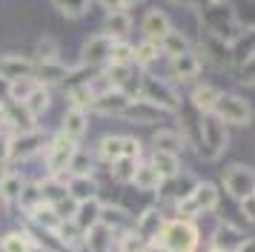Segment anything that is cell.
I'll return each mask as SVG.
<instances>
[{
	"label": "cell",
	"instance_id": "4dcf8cb0",
	"mask_svg": "<svg viewBox=\"0 0 255 252\" xmlns=\"http://www.w3.org/2000/svg\"><path fill=\"white\" fill-rule=\"evenodd\" d=\"M23 109H26V115H29L32 121H35L37 115H43L49 109V89H40V86H37V89L23 101Z\"/></svg>",
	"mask_w": 255,
	"mask_h": 252
},
{
	"label": "cell",
	"instance_id": "1f68e13d",
	"mask_svg": "<svg viewBox=\"0 0 255 252\" xmlns=\"http://www.w3.org/2000/svg\"><path fill=\"white\" fill-rule=\"evenodd\" d=\"M169 181H172L175 189H158V192H163L166 198H172L175 204H178V201H184V198H189L192 189H195V183H198L195 178H189V175H184L181 181H178V175H175V178H169Z\"/></svg>",
	"mask_w": 255,
	"mask_h": 252
},
{
	"label": "cell",
	"instance_id": "681fc988",
	"mask_svg": "<svg viewBox=\"0 0 255 252\" xmlns=\"http://www.w3.org/2000/svg\"><path fill=\"white\" fill-rule=\"evenodd\" d=\"M143 252H166V250H163L161 244H155V241H152L149 247H143Z\"/></svg>",
	"mask_w": 255,
	"mask_h": 252
},
{
	"label": "cell",
	"instance_id": "ab89813d",
	"mask_svg": "<svg viewBox=\"0 0 255 252\" xmlns=\"http://www.w3.org/2000/svg\"><path fill=\"white\" fill-rule=\"evenodd\" d=\"M55 6H58L60 14H66V17H83L86 9H89V0H52Z\"/></svg>",
	"mask_w": 255,
	"mask_h": 252
},
{
	"label": "cell",
	"instance_id": "f35d334b",
	"mask_svg": "<svg viewBox=\"0 0 255 252\" xmlns=\"http://www.w3.org/2000/svg\"><path fill=\"white\" fill-rule=\"evenodd\" d=\"M66 98H69V106H72V109H78V112H89V103H92L95 95L86 89V86H72Z\"/></svg>",
	"mask_w": 255,
	"mask_h": 252
},
{
	"label": "cell",
	"instance_id": "f546056e",
	"mask_svg": "<svg viewBox=\"0 0 255 252\" xmlns=\"http://www.w3.org/2000/svg\"><path fill=\"white\" fill-rule=\"evenodd\" d=\"M98 224L106 227L109 232H115V229L127 227L129 224V215L121 209V206H101V218H98Z\"/></svg>",
	"mask_w": 255,
	"mask_h": 252
},
{
	"label": "cell",
	"instance_id": "c3c4849f",
	"mask_svg": "<svg viewBox=\"0 0 255 252\" xmlns=\"http://www.w3.org/2000/svg\"><path fill=\"white\" fill-rule=\"evenodd\" d=\"M95 3H101V6H104V9H109V11L118 9V0H95Z\"/></svg>",
	"mask_w": 255,
	"mask_h": 252
},
{
	"label": "cell",
	"instance_id": "3957f363",
	"mask_svg": "<svg viewBox=\"0 0 255 252\" xmlns=\"http://www.w3.org/2000/svg\"><path fill=\"white\" fill-rule=\"evenodd\" d=\"M140 101L152 103L155 109L166 112H181V95H175V89L163 80L152 78V75H143L140 80Z\"/></svg>",
	"mask_w": 255,
	"mask_h": 252
},
{
	"label": "cell",
	"instance_id": "f5cc1de1",
	"mask_svg": "<svg viewBox=\"0 0 255 252\" xmlns=\"http://www.w3.org/2000/svg\"><path fill=\"white\" fill-rule=\"evenodd\" d=\"M209 252H230V250H221V247H212Z\"/></svg>",
	"mask_w": 255,
	"mask_h": 252
},
{
	"label": "cell",
	"instance_id": "603a6c76",
	"mask_svg": "<svg viewBox=\"0 0 255 252\" xmlns=\"http://www.w3.org/2000/svg\"><path fill=\"white\" fill-rule=\"evenodd\" d=\"M86 126H89V121H86V112L69 109V112L63 115V126H60V132H63L66 137H72V140H81L83 132H86Z\"/></svg>",
	"mask_w": 255,
	"mask_h": 252
},
{
	"label": "cell",
	"instance_id": "8d00e7d4",
	"mask_svg": "<svg viewBox=\"0 0 255 252\" xmlns=\"http://www.w3.org/2000/svg\"><path fill=\"white\" fill-rule=\"evenodd\" d=\"M132 55H135V46H129L127 40H115L112 49H109V60L106 63H112V66H129Z\"/></svg>",
	"mask_w": 255,
	"mask_h": 252
},
{
	"label": "cell",
	"instance_id": "b9f144b4",
	"mask_svg": "<svg viewBox=\"0 0 255 252\" xmlns=\"http://www.w3.org/2000/svg\"><path fill=\"white\" fill-rule=\"evenodd\" d=\"M49 60H58V40L55 37H40V43H37V63H49Z\"/></svg>",
	"mask_w": 255,
	"mask_h": 252
},
{
	"label": "cell",
	"instance_id": "7a4b0ae2",
	"mask_svg": "<svg viewBox=\"0 0 255 252\" xmlns=\"http://www.w3.org/2000/svg\"><path fill=\"white\" fill-rule=\"evenodd\" d=\"M155 244H161L166 252H192L198 247V229L192 227V221L163 224L161 235L155 238Z\"/></svg>",
	"mask_w": 255,
	"mask_h": 252
},
{
	"label": "cell",
	"instance_id": "f6af8a7d",
	"mask_svg": "<svg viewBox=\"0 0 255 252\" xmlns=\"http://www.w3.org/2000/svg\"><path fill=\"white\" fill-rule=\"evenodd\" d=\"M253 206H255V201H253V195H250V198H244V201H241V212H244V218H250V224H253V218H255V212H253Z\"/></svg>",
	"mask_w": 255,
	"mask_h": 252
},
{
	"label": "cell",
	"instance_id": "7dc6e473",
	"mask_svg": "<svg viewBox=\"0 0 255 252\" xmlns=\"http://www.w3.org/2000/svg\"><path fill=\"white\" fill-rule=\"evenodd\" d=\"M143 0H118V9H124V11H129V9H135V6H140Z\"/></svg>",
	"mask_w": 255,
	"mask_h": 252
},
{
	"label": "cell",
	"instance_id": "ac0fdd59",
	"mask_svg": "<svg viewBox=\"0 0 255 252\" xmlns=\"http://www.w3.org/2000/svg\"><path fill=\"white\" fill-rule=\"evenodd\" d=\"M121 118H129V121H138V124H152V121H163V112L161 109H155L152 103L146 101H129L127 112L121 115Z\"/></svg>",
	"mask_w": 255,
	"mask_h": 252
},
{
	"label": "cell",
	"instance_id": "74e56055",
	"mask_svg": "<svg viewBox=\"0 0 255 252\" xmlns=\"http://www.w3.org/2000/svg\"><path fill=\"white\" fill-rule=\"evenodd\" d=\"M135 166H138V160H129V158H118L109 163V172H112V178L118 183H132V175H135Z\"/></svg>",
	"mask_w": 255,
	"mask_h": 252
},
{
	"label": "cell",
	"instance_id": "bcb514c9",
	"mask_svg": "<svg viewBox=\"0 0 255 252\" xmlns=\"http://www.w3.org/2000/svg\"><path fill=\"white\" fill-rule=\"evenodd\" d=\"M6 101H9V80L0 75V106H3Z\"/></svg>",
	"mask_w": 255,
	"mask_h": 252
},
{
	"label": "cell",
	"instance_id": "e575fe53",
	"mask_svg": "<svg viewBox=\"0 0 255 252\" xmlns=\"http://www.w3.org/2000/svg\"><path fill=\"white\" fill-rule=\"evenodd\" d=\"M161 57V46L152 43V40H143V43L135 46V55H132V63H138L140 69L149 66L152 60H158Z\"/></svg>",
	"mask_w": 255,
	"mask_h": 252
},
{
	"label": "cell",
	"instance_id": "2e32d148",
	"mask_svg": "<svg viewBox=\"0 0 255 252\" xmlns=\"http://www.w3.org/2000/svg\"><path fill=\"white\" fill-rule=\"evenodd\" d=\"M189 198L198 206V212H212L218 206V186L209 181H201V183H195V189H192Z\"/></svg>",
	"mask_w": 255,
	"mask_h": 252
},
{
	"label": "cell",
	"instance_id": "8fae6325",
	"mask_svg": "<svg viewBox=\"0 0 255 252\" xmlns=\"http://www.w3.org/2000/svg\"><path fill=\"white\" fill-rule=\"evenodd\" d=\"M66 72H69V69L63 66L60 60H49V63H37V66L32 69V78H35V83L40 86V89H49V86L63 83Z\"/></svg>",
	"mask_w": 255,
	"mask_h": 252
},
{
	"label": "cell",
	"instance_id": "4316f807",
	"mask_svg": "<svg viewBox=\"0 0 255 252\" xmlns=\"http://www.w3.org/2000/svg\"><path fill=\"white\" fill-rule=\"evenodd\" d=\"M132 183L140 186V189H161L163 186L161 175L152 169V163H138L135 166V175H132Z\"/></svg>",
	"mask_w": 255,
	"mask_h": 252
},
{
	"label": "cell",
	"instance_id": "f1b7e54d",
	"mask_svg": "<svg viewBox=\"0 0 255 252\" xmlns=\"http://www.w3.org/2000/svg\"><path fill=\"white\" fill-rule=\"evenodd\" d=\"M35 241L29 238L26 232H9L0 238V252H32Z\"/></svg>",
	"mask_w": 255,
	"mask_h": 252
},
{
	"label": "cell",
	"instance_id": "5b68a950",
	"mask_svg": "<svg viewBox=\"0 0 255 252\" xmlns=\"http://www.w3.org/2000/svg\"><path fill=\"white\" fill-rule=\"evenodd\" d=\"M78 152V140H72V137H66L63 132H58V135L52 137V143H49V155H46V166L52 175H58V172H66V166H69L72 155Z\"/></svg>",
	"mask_w": 255,
	"mask_h": 252
},
{
	"label": "cell",
	"instance_id": "7bdbcfd3",
	"mask_svg": "<svg viewBox=\"0 0 255 252\" xmlns=\"http://www.w3.org/2000/svg\"><path fill=\"white\" fill-rule=\"evenodd\" d=\"M124 158H129V160H138L140 158V143L135 140V137L124 135Z\"/></svg>",
	"mask_w": 255,
	"mask_h": 252
},
{
	"label": "cell",
	"instance_id": "4fadbf2b",
	"mask_svg": "<svg viewBox=\"0 0 255 252\" xmlns=\"http://www.w3.org/2000/svg\"><path fill=\"white\" fill-rule=\"evenodd\" d=\"M98 218H101V204H98V198H92V201H81V204L75 206L72 224L86 235L92 227H98Z\"/></svg>",
	"mask_w": 255,
	"mask_h": 252
},
{
	"label": "cell",
	"instance_id": "6da1fadb",
	"mask_svg": "<svg viewBox=\"0 0 255 252\" xmlns=\"http://www.w3.org/2000/svg\"><path fill=\"white\" fill-rule=\"evenodd\" d=\"M230 143V129L221 124L215 115H204L198 118V152L204 160H218L221 152Z\"/></svg>",
	"mask_w": 255,
	"mask_h": 252
},
{
	"label": "cell",
	"instance_id": "816d5d0a",
	"mask_svg": "<svg viewBox=\"0 0 255 252\" xmlns=\"http://www.w3.org/2000/svg\"><path fill=\"white\" fill-rule=\"evenodd\" d=\"M212 6H227V0H209Z\"/></svg>",
	"mask_w": 255,
	"mask_h": 252
},
{
	"label": "cell",
	"instance_id": "5bb4252c",
	"mask_svg": "<svg viewBox=\"0 0 255 252\" xmlns=\"http://www.w3.org/2000/svg\"><path fill=\"white\" fill-rule=\"evenodd\" d=\"M106 29H104V34L115 43V40H124L129 32H132V17H129V11H124V9H115V11H109L106 14V23H104Z\"/></svg>",
	"mask_w": 255,
	"mask_h": 252
},
{
	"label": "cell",
	"instance_id": "83f0119b",
	"mask_svg": "<svg viewBox=\"0 0 255 252\" xmlns=\"http://www.w3.org/2000/svg\"><path fill=\"white\" fill-rule=\"evenodd\" d=\"M23 178L17 175V172H6L3 178H0V198L6 201V204H14L17 198H20V189H23Z\"/></svg>",
	"mask_w": 255,
	"mask_h": 252
},
{
	"label": "cell",
	"instance_id": "836d02e7",
	"mask_svg": "<svg viewBox=\"0 0 255 252\" xmlns=\"http://www.w3.org/2000/svg\"><path fill=\"white\" fill-rule=\"evenodd\" d=\"M66 172H69V178H89L92 175V158H89V152H75L69 160V166H66Z\"/></svg>",
	"mask_w": 255,
	"mask_h": 252
},
{
	"label": "cell",
	"instance_id": "ee69618b",
	"mask_svg": "<svg viewBox=\"0 0 255 252\" xmlns=\"http://www.w3.org/2000/svg\"><path fill=\"white\" fill-rule=\"evenodd\" d=\"M9 146H12V135L0 132V163H6V160H9Z\"/></svg>",
	"mask_w": 255,
	"mask_h": 252
},
{
	"label": "cell",
	"instance_id": "484cf974",
	"mask_svg": "<svg viewBox=\"0 0 255 252\" xmlns=\"http://www.w3.org/2000/svg\"><path fill=\"white\" fill-rule=\"evenodd\" d=\"M152 169L161 175V181H169L181 172V163H178V155H166V152H155L152 155Z\"/></svg>",
	"mask_w": 255,
	"mask_h": 252
},
{
	"label": "cell",
	"instance_id": "8992f818",
	"mask_svg": "<svg viewBox=\"0 0 255 252\" xmlns=\"http://www.w3.org/2000/svg\"><path fill=\"white\" fill-rule=\"evenodd\" d=\"M253 183H255V175H253V166H244V163H232L230 169L224 172V186L232 198H250L253 195Z\"/></svg>",
	"mask_w": 255,
	"mask_h": 252
},
{
	"label": "cell",
	"instance_id": "9c48e42d",
	"mask_svg": "<svg viewBox=\"0 0 255 252\" xmlns=\"http://www.w3.org/2000/svg\"><path fill=\"white\" fill-rule=\"evenodd\" d=\"M109 49H112V40L106 34H95L89 37L81 49V66H89L95 69L98 63H106L109 60Z\"/></svg>",
	"mask_w": 255,
	"mask_h": 252
},
{
	"label": "cell",
	"instance_id": "60d3db41",
	"mask_svg": "<svg viewBox=\"0 0 255 252\" xmlns=\"http://www.w3.org/2000/svg\"><path fill=\"white\" fill-rule=\"evenodd\" d=\"M20 206H23L26 212H32L37 204H43V198H40V186L37 183H23V189H20Z\"/></svg>",
	"mask_w": 255,
	"mask_h": 252
},
{
	"label": "cell",
	"instance_id": "7402d4cb",
	"mask_svg": "<svg viewBox=\"0 0 255 252\" xmlns=\"http://www.w3.org/2000/svg\"><path fill=\"white\" fill-rule=\"evenodd\" d=\"M218 98H221V92L215 89V86L204 83V86H195V92H192V106H195L201 115H212V112H215Z\"/></svg>",
	"mask_w": 255,
	"mask_h": 252
},
{
	"label": "cell",
	"instance_id": "cb8c5ba5",
	"mask_svg": "<svg viewBox=\"0 0 255 252\" xmlns=\"http://www.w3.org/2000/svg\"><path fill=\"white\" fill-rule=\"evenodd\" d=\"M29 215L35 218V224H40V227H43V232H58L60 215L55 212V206H52V204H46V201H43V204H37Z\"/></svg>",
	"mask_w": 255,
	"mask_h": 252
},
{
	"label": "cell",
	"instance_id": "e0dca14e",
	"mask_svg": "<svg viewBox=\"0 0 255 252\" xmlns=\"http://www.w3.org/2000/svg\"><path fill=\"white\" fill-rule=\"evenodd\" d=\"M32 69H35V63L29 60V57H17V55H9L0 60V75L9 80H17V78H26V75H32Z\"/></svg>",
	"mask_w": 255,
	"mask_h": 252
},
{
	"label": "cell",
	"instance_id": "d6a6232c",
	"mask_svg": "<svg viewBox=\"0 0 255 252\" xmlns=\"http://www.w3.org/2000/svg\"><path fill=\"white\" fill-rule=\"evenodd\" d=\"M35 89H37V83H35V78H32V75L17 78V80H12V83H9V101H12V103H23Z\"/></svg>",
	"mask_w": 255,
	"mask_h": 252
},
{
	"label": "cell",
	"instance_id": "277c9868",
	"mask_svg": "<svg viewBox=\"0 0 255 252\" xmlns=\"http://www.w3.org/2000/svg\"><path fill=\"white\" fill-rule=\"evenodd\" d=\"M215 118H218L221 124H235V126H244L253 121V109H250V103L238 98V95H221L218 103H215Z\"/></svg>",
	"mask_w": 255,
	"mask_h": 252
},
{
	"label": "cell",
	"instance_id": "30bf717a",
	"mask_svg": "<svg viewBox=\"0 0 255 252\" xmlns=\"http://www.w3.org/2000/svg\"><path fill=\"white\" fill-rule=\"evenodd\" d=\"M201 49H204V60L209 66H227L230 63V43H224L215 34L201 32Z\"/></svg>",
	"mask_w": 255,
	"mask_h": 252
},
{
	"label": "cell",
	"instance_id": "44dd1931",
	"mask_svg": "<svg viewBox=\"0 0 255 252\" xmlns=\"http://www.w3.org/2000/svg\"><path fill=\"white\" fill-rule=\"evenodd\" d=\"M66 195H69L75 204H81V201H92L95 195H98V183L92 181V175H89V178H69V183H66Z\"/></svg>",
	"mask_w": 255,
	"mask_h": 252
},
{
	"label": "cell",
	"instance_id": "f907efd6",
	"mask_svg": "<svg viewBox=\"0 0 255 252\" xmlns=\"http://www.w3.org/2000/svg\"><path fill=\"white\" fill-rule=\"evenodd\" d=\"M175 6H192V0H172Z\"/></svg>",
	"mask_w": 255,
	"mask_h": 252
},
{
	"label": "cell",
	"instance_id": "d590c367",
	"mask_svg": "<svg viewBox=\"0 0 255 252\" xmlns=\"http://www.w3.org/2000/svg\"><path fill=\"white\" fill-rule=\"evenodd\" d=\"M101 158H104L106 163L124 158V135H106L104 140H101Z\"/></svg>",
	"mask_w": 255,
	"mask_h": 252
},
{
	"label": "cell",
	"instance_id": "ffe728a7",
	"mask_svg": "<svg viewBox=\"0 0 255 252\" xmlns=\"http://www.w3.org/2000/svg\"><path fill=\"white\" fill-rule=\"evenodd\" d=\"M161 52H166L169 57H178V55H186V52H192V46H189V37L184 32H178V29H169V32L163 34L161 40Z\"/></svg>",
	"mask_w": 255,
	"mask_h": 252
},
{
	"label": "cell",
	"instance_id": "52a82bcc",
	"mask_svg": "<svg viewBox=\"0 0 255 252\" xmlns=\"http://www.w3.org/2000/svg\"><path fill=\"white\" fill-rule=\"evenodd\" d=\"M129 101H132V98H129L127 92L109 89V92H104V95H95L92 103H89V112H95V115H112V118H118V115L127 112Z\"/></svg>",
	"mask_w": 255,
	"mask_h": 252
},
{
	"label": "cell",
	"instance_id": "9a60e30c",
	"mask_svg": "<svg viewBox=\"0 0 255 252\" xmlns=\"http://www.w3.org/2000/svg\"><path fill=\"white\" fill-rule=\"evenodd\" d=\"M143 34H146V40H152V43H158L163 34L172 29V23H169V17H166V11H158V9H152L146 11V17H143Z\"/></svg>",
	"mask_w": 255,
	"mask_h": 252
},
{
	"label": "cell",
	"instance_id": "ba28073f",
	"mask_svg": "<svg viewBox=\"0 0 255 252\" xmlns=\"http://www.w3.org/2000/svg\"><path fill=\"white\" fill-rule=\"evenodd\" d=\"M40 149H43V132H37V129L20 132V135L12 137L9 160H26V158H32L35 152H40Z\"/></svg>",
	"mask_w": 255,
	"mask_h": 252
},
{
	"label": "cell",
	"instance_id": "7c38bea8",
	"mask_svg": "<svg viewBox=\"0 0 255 252\" xmlns=\"http://www.w3.org/2000/svg\"><path fill=\"white\" fill-rule=\"evenodd\" d=\"M163 229V218H161V209L158 206H149V209H143L138 218V224H135V235L140 241H155L161 235Z\"/></svg>",
	"mask_w": 255,
	"mask_h": 252
},
{
	"label": "cell",
	"instance_id": "d4e9b609",
	"mask_svg": "<svg viewBox=\"0 0 255 252\" xmlns=\"http://www.w3.org/2000/svg\"><path fill=\"white\" fill-rule=\"evenodd\" d=\"M155 152H166V155H178L181 149H184V137L172 132V129H161V132H155Z\"/></svg>",
	"mask_w": 255,
	"mask_h": 252
},
{
	"label": "cell",
	"instance_id": "d6986e66",
	"mask_svg": "<svg viewBox=\"0 0 255 252\" xmlns=\"http://www.w3.org/2000/svg\"><path fill=\"white\" fill-rule=\"evenodd\" d=\"M172 75L178 80H192L201 75V57L195 52H186V55L172 57Z\"/></svg>",
	"mask_w": 255,
	"mask_h": 252
}]
</instances>
